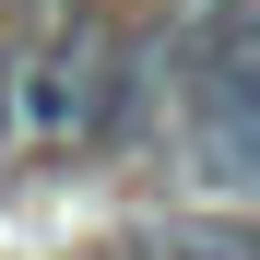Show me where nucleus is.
Here are the masks:
<instances>
[{
	"label": "nucleus",
	"mask_w": 260,
	"mask_h": 260,
	"mask_svg": "<svg viewBox=\"0 0 260 260\" xmlns=\"http://www.w3.org/2000/svg\"><path fill=\"white\" fill-rule=\"evenodd\" d=\"M178 154L213 201H260V118H178Z\"/></svg>",
	"instance_id": "obj_2"
},
{
	"label": "nucleus",
	"mask_w": 260,
	"mask_h": 260,
	"mask_svg": "<svg viewBox=\"0 0 260 260\" xmlns=\"http://www.w3.org/2000/svg\"><path fill=\"white\" fill-rule=\"evenodd\" d=\"M118 260H260V213H154L142 237H130Z\"/></svg>",
	"instance_id": "obj_1"
},
{
	"label": "nucleus",
	"mask_w": 260,
	"mask_h": 260,
	"mask_svg": "<svg viewBox=\"0 0 260 260\" xmlns=\"http://www.w3.org/2000/svg\"><path fill=\"white\" fill-rule=\"evenodd\" d=\"M12 59H24V36H0V154H12Z\"/></svg>",
	"instance_id": "obj_3"
}]
</instances>
